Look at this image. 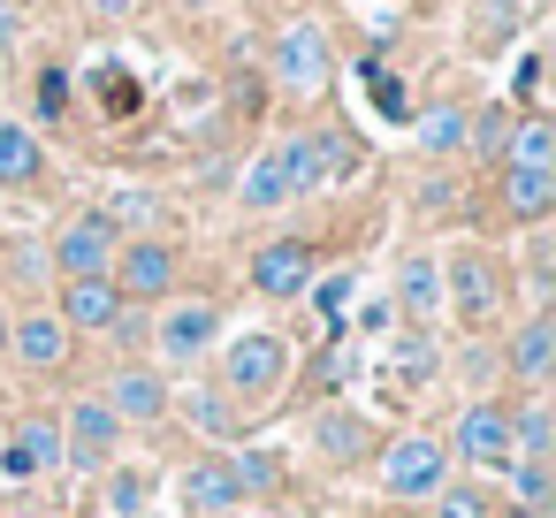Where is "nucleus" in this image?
Here are the masks:
<instances>
[{
  "label": "nucleus",
  "instance_id": "nucleus-1",
  "mask_svg": "<svg viewBox=\"0 0 556 518\" xmlns=\"http://www.w3.org/2000/svg\"><path fill=\"white\" fill-rule=\"evenodd\" d=\"M214 358H222V381L214 389L237 396V404H267L282 389V374H290V343L275 328H244V336L214 343Z\"/></svg>",
  "mask_w": 556,
  "mask_h": 518
},
{
  "label": "nucleus",
  "instance_id": "nucleus-2",
  "mask_svg": "<svg viewBox=\"0 0 556 518\" xmlns=\"http://www.w3.org/2000/svg\"><path fill=\"white\" fill-rule=\"evenodd\" d=\"M374 488L381 495H396V503H434L442 488H450V442L442 434H396L389 450H381V465H374Z\"/></svg>",
  "mask_w": 556,
  "mask_h": 518
},
{
  "label": "nucleus",
  "instance_id": "nucleus-3",
  "mask_svg": "<svg viewBox=\"0 0 556 518\" xmlns=\"http://www.w3.org/2000/svg\"><path fill=\"white\" fill-rule=\"evenodd\" d=\"M442 298L457 305V320L480 336V328H495V313H503V275H495V260L480 252V244H465L450 267H442Z\"/></svg>",
  "mask_w": 556,
  "mask_h": 518
},
{
  "label": "nucleus",
  "instance_id": "nucleus-4",
  "mask_svg": "<svg viewBox=\"0 0 556 518\" xmlns=\"http://www.w3.org/2000/svg\"><path fill=\"white\" fill-rule=\"evenodd\" d=\"M54 427H62V465H70V472H108L115 450H123V419H115L100 396H77L70 419H54Z\"/></svg>",
  "mask_w": 556,
  "mask_h": 518
},
{
  "label": "nucleus",
  "instance_id": "nucleus-5",
  "mask_svg": "<svg viewBox=\"0 0 556 518\" xmlns=\"http://www.w3.org/2000/svg\"><path fill=\"white\" fill-rule=\"evenodd\" d=\"M450 457H457V465H472V472H503V465H510V404L472 396V404L457 412Z\"/></svg>",
  "mask_w": 556,
  "mask_h": 518
},
{
  "label": "nucleus",
  "instance_id": "nucleus-6",
  "mask_svg": "<svg viewBox=\"0 0 556 518\" xmlns=\"http://www.w3.org/2000/svg\"><path fill=\"white\" fill-rule=\"evenodd\" d=\"M176 275H184V252L168 237H130V244H115V267H108V282L123 298H168Z\"/></svg>",
  "mask_w": 556,
  "mask_h": 518
},
{
  "label": "nucleus",
  "instance_id": "nucleus-7",
  "mask_svg": "<svg viewBox=\"0 0 556 518\" xmlns=\"http://www.w3.org/2000/svg\"><path fill=\"white\" fill-rule=\"evenodd\" d=\"M153 343H161L168 366L206 358V351L222 343V305H214V298H184V305H168V313L153 320Z\"/></svg>",
  "mask_w": 556,
  "mask_h": 518
},
{
  "label": "nucleus",
  "instance_id": "nucleus-8",
  "mask_svg": "<svg viewBox=\"0 0 556 518\" xmlns=\"http://www.w3.org/2000/svg\"><path fill=\"white\" fill-rule=\"evenodd\" d=\"M328 31L320 24H290L282 39H275V77H282V92H298V100H320L328 92Z\"/></svg>",
  "mask_w": 556,
  "mask_h": 518
},
{
  "label": "nucleus",
  "instance_id": "nucleus-9",
  "mask_svg": "<svg viewBox=\"0 0 556 518\" xmlns=\"http://www.w3.org/2000/svg\"><path fill=\"white\" fill-rule=\"evenodd\" d=\"M115 244H123V229L92 206V214L62 222V237H54V275H62V282H70V275H108V267H115Z\"/></svg>",
  "mask_w": 556,
  "mask_h": 518
},
{
  "label": "nucleus",
  "instance_id": "nucleus-10",
  "mask_svg": "<svg viewBox=\"0 0 556 518\" xmlns=\"http://www.w3.org/2000/svg\"><path fill=\"white\" fill-rule=\"evenodd\" d=\"M62 465V427L39 412V419H16L9 427V442H0V480L9 488H31V480H47Z\"/></svg>",
  "mask_w": 556,
  "mask_h": 518
},
{
  "label": "nucleus",
  "instance_id": "nucleus-11",
  "mask_svg": "<svg viewBox=\"0 0 556 518\" xmlns=\"http://www.w3.org/2000/svg\"><path fill=\"white\" fill-rule=\"evenodd\" d=\"M123 305H130V298H123L108 275H70V282H62V298H54L47 313H54L70 336H85V328H115V320H123Z\"/></svg>",
  "mask_w": 556,
  "mask_h": 518
},
{
  "label": "nucleus",
  "instance_id": "nucleus-12",
  "mask_svg": "<svg viewBox=\"0 0 556 518\" xmlns=\"http://www.w3.org/2000/svg\"><path fill=\"white\" fill-rule=\"evenodd\" d=\"M100 404L123 419V427H153V419H168V381L153 374V366H115L108 374V389H100Z\"/></svg>",
  "mask_w": 556,
  "mask_h": 518
},
{
  "label": "nucleus",
  "instance_id": "nucleus-13",
  "mask_svg": "<svg viewBox=\"0 0 556 518\" xmlns=\"http://www.w3.org/2000/svg\"><path fill=\"white\" fill-rule=\"evenodd\" d=\"M282 153V176H290V199H313L336 168H343V138L336 130H298L290 146H275Z\"/></svg>",
  "mask_w": 556,
  "mask_h": 518
},
{
  "label": "nucleus",
  "instance_id": "nucleus-14",
  "mask_svg": "<svg viewBox=\"0 0 556 518\" xmlns=\"http://www.w3.org/2000/svg\"><path fill=\"white\" fill-rule=\"evenodd\" d=\"M9 351H16L24 374H62L70 351H77V336H70L54 313H24V320H9Z\"/></svg>",
  "mask_w": 556,
  "mask_h": 518
},
{
  "label": "nucleus",
  "instance_id": "nucleus-15",
  "mask_svg": "<svg viewBox=\"0 0 556 518\" xmlns=\"http://www.w3.org/2000/svg\"><path fill=\"white\" fill-rule=\"evenodd\" d=\"M305 282H313V244L305 237H275V244L252 252V290L260 298H298Z\"/></svg>",
  "mask_w": 556,
  "mask_h": 518
},
{
  "label": "nucleus",
  "instance_id": "nucleus-16",
  "mask_svg": "<svg viewBox=\"0 0 556 518\" xmlns=\"http://www.w3.org/2000/svg\"><path fill=\"white\" fill-rule=\"evenodd\" d=\"M176 510H184V518H229V510H237L229 465H222V457H191L184 480H176Z\"/></svg>",
  "mask_w": 556,
  "mask_h": 518
},
{
  "label": "nucleus",
  "instance_id": "nucleus-17",
  "mask_svg": "<svg viewBox=\"0 0 556 518\" xmlns=\"http://www.w3.org/2000/svg\"><path fill=\"white\" fill-rule=\"evenodd\" d=\"M305 442H313V457H328V465H358V457H366V442H374V427H366L351 404H328V412H313Z\"/></svg>",
  "mask_w": 556,
  "mask_h": 518
},
{
  "label": "nucleus",
  "instance_id": "nucleus-18",
  "mask_svg": "<svg viewBox=\"0 0 556 518\" xmlns=\"http://www.w3.org/2000/svg\"><path fill=\"white\" fill-rule=\"evenodd\" d=\"M389 305H396L412 328H427V320L442 313V267H434L427 252H412V260L396 267V298H389Z\"/></svg>",
  "mask_w": 556,
  "mask_h": 518
},
{
  "label": "nucleus",
  "instance_id": "nucleus-19",
  "mask_svg": "<svg viewBox=\"0 0 556 518\" xmlns=\"http://www.w3.org/2000/svg\"><path fill=\"white\" fill-rule=\"evenodd\" d=\"M503 206H510V222L541 229L556 214V168H503Z\"/></svg>",
  "mask_w": 556,
  "mask_h": 518
},
{
  "label": "nucleus",
  "instance_id": "nucleus-20",
  "mask_svg": "<svg viewBox=\"0 0 556 518\" xmlns=\"http://www.w3.org/2000/svg\"><path fill=\"white\" fill-rule=\"evenodd\" d=\"M548 366H556V320H548V313H533V320L510 336V374H518L526 389H541V381H548Z\"/></svg>",
  "mask_w": 556,
  "mask_h": 518
},
{
  "label": "nucleus",
  "instance_id": "nucleus-21",
  "mask_svg": "<svg viewBox=\"0 0 556 518\" xmlns=\"http://www.w3.org/2000/svg\"><path fill=\"white\" fill-rule=\"evenodd\" d=\"M39 176H47L39 138H31L24 123H9V115H0V184H9V191H31Z\"/></svg>",
  "mask_w": 556,
  "mask_h": 518
},
{
  "label": "nucleus",
  "instance_id": "nucleus-22",
  "mask_svg": "<svg viewBox=\"0 0 556 518\" xmlns=\"http://www.w3.org/2000/svg\"><path fill=\"white\" fill-rule=\"evenodd\" d=\"M510 457H556V412L541 389L526 404H510Z\"/></svg>",
  "mask_w": 556,
  "mask_h": 518
},
{
  "label": "nucleus",
  "instance_id": "nucleus-23",
  "mask_svg": "<svg viewBox=\"0 0 556 518\" xmlns=\"http://www.w3.org/2000/svg\"><path fill=\"white\" fill-rule=\"evenodd\" d=\"M503 168H556V123L548 115H518L503 138Z\"/></svg>",
  "mask_w": 556,
  "mask_h": 518
},
{
  "label": "nucleus",
  "instance_id": "nucleus-24",
  "mask_svg": "<svg viewBox=\"0 0 556 518\" xmlns=\"http://www.w3.org/2000/svg\"><path fill=\"white\" fill-rule=\"evenodd\" d=\"M237 199H244V214H275V206H290V176H282V153H260V161L244 168Z\"/></svg>",
  "mask_w": 556,
  "mask_h": 518
},
{
  "label": "nucleus",
  "instance_id": "nucleus-25",
  "mask_svg": "<svg viewBox=\"0 0 556 518\" xmlns=\"http://www.w3.org/2000/svg\"><path fill=\"white\" fill-rule=\"evenodd\" d=\"M184 412H191V427H199V434H214V442H237V434H244V404H237V396H222V389H191V396H184Z\"/></svg>",
  "mask_w": 556,
  "mask_h": 518
},
{
  "label": "nucleus",
  "instance_id": "nucleus-26",
  "mask_svg": "<svg viewBox=\"0 0 556 518\" xmlns=\"http://www.w3.org/2000/svg\"><path fill=\"white\" fill-rule=\"evenodd\" d=\"M92 92H100V115H108V123H130V115L146 108V85H138L123 62H100V70H92Z\"/></svg>",
  "mask_w": 556,
  "mask_h": 518
},
{
  "label": "nucleus",
  "instance_id": "nucleus-27",
  "mask_svg": "<svg viewBox=\"0 0 556 518\" xmlns=\"http://www.w3.org/2000/svg\"><path fill=\"white\" fill-rule=\"evenodd\" d=\"M222 465H229V480H237V503L282 495V457H275V450H237V457H222Z\"/></svg>",
  "mask_w": 556,
  "mask_h": 518
},
{
  "label": "nucleus",
  "instance_id": "nucleus-28",
  "mask_svg": "<svg viewBox=\"0 0 556 518\" xmlns=\"http://www.w3.org/2000/svg\"><path fill=\"white\" fill-rule=\"evenodd\" d=\"M503 480H510L518 510H548V503H556V465H548V457H510Z\"/></svg>",
  "mask_w": 556,
  "mask_h": 518
},
{
  "label": "nucleus",
  "instance_id": "nucleus-29",
  "mask_svg": "<svg viewBox=\"0 0 556 518\" xmlns=\"http://www.w3.org/2000/svg\"><path fill=\"white\" fill-rule=\"evenodd\" d=\"M419 146H427V161L465 153V108H427L419 115Z\"/></svg>",
  "mask_w": 556,
  "mask_h": 518
},
{
  "label": "nucleus",
  "instance_id": "nucleus-30",
  "mask_svg": "<svg viewBox=\"0 0 556 518\" xmlns=\"http://www.w3.org/2000/svg\"><path fill=\"white\" fill-rule=\"evenodd\" d=\"M358 85H366V100H374L389 123H412V100H404V85L381 70V54H366V62H358Z\"/></svg>",
  "mask_w": 556,
  "mask_h": 518
},
{
  "label": "nucleus",
  "instance_id": "nucleus-31",
  "mask_svg": "<svg viewBox=\"0 0 556 518\" xmlns=\"http://www.w3.org/2000/svg\"><path fill=\"white\" fill-rule=\"evenodd\" d=\"M146 495H153V480H146V472L108 465V510H115V518H138V510H146Z\"/></svg>",
  "mask_w": 556,
  "mask_h": 518
},
{
  "label": "nucleus",
  "instance_id": "nucleus-32",
  "mask_svg": "<svg viewBox=\"0 0 556 518\" xmlns=\"http://www.w3.org/2000/svg\"><path fill=\"white\" fill-rule=\"evenodd\" d=\"M503 138H510V115H503V108H480V115L465 123V146H472L480 161H503Z\"/></svg>",
  "mask_w": 556,
  "mask_h": 518
},
{
  "label": "nucleus",
  "instance_id": "nucleus-33",
  "mask_svg": "<svg viewBox=\"0 0 556 518\" xmlns=\"http://www.w3.org/2000/svg\"><path fill=\"white\" fill-rule=\"evenodd\" d=\"M396 374H404V389H419V381L434 374V336H427V328H412V336L396 343Z\"/></svg>",
  "mask_w": 556,
  "mask_h": 518
},
{
  "label": "nucleus",
  "instance_id": "nucleus-34",
  "mask_svg": "<svg viewBox=\"0 0 556 518\" xmlns=\"http://www.w3.org/2000/svg\"><path fill=\"white\" fill-rule=\"evenodd\" d=\"M434 518H495V503H488V488H457V480H450V488L434 495Z\"/></svg>",
  "mask_w": 556,
  "mask_h": 518
},
{
  "label": "nucleus",
  "instance_id": "nucleus-35",
  "mask_svg": "<svg viewBox=\"0 0 556 518\" xmlns=\"http://www.w3.org/2000/svg\"><path fill=\"white\" fill-rule=\"evenodd\" d=\"M39 123H70V70H39Z\"/></svg>",
  "mask_w": 556,
  "mask_h": 518
},
{
  "label": "nucleus",
  "instance_id": "nucleus-36",
  "mask_svg": "<svg viewBox=\"0 0 556 518\" xmlns=\"http://www.w3.org/2000/svg\"><path fill=\"white\" fill-rule=\"evenodd\" d=\"M100 214H108L115 229H123V222H161V199H153V191H115Z\"/></svg>",
  "mask_w": 556,
  "mask_h": 518
},
{
  "label": "nucleus",
  "instance_id": "nucleus-37",
  "mask_svg": "<svg viewBox=\"0 0 556 518\" xmlns=\"http://www.w3.org/2000/svg\"><path fill=\"white\" fill-rule=\"evenodd\" d=\"M518 24V0H480V16H472V31H480V47L495 39V31H510Z\"/></svg>",
  "mask_w": 556,
  "mask_h": 518
},
{
  "label": "nucleus",
  "instance_id": "nucleus-38",
  "mask_svg": "<svg viewBox=\"0 0 556 518\" xmlns=\"http://www.w3.org/2000/svg\"><path fill=\"white\" fill-rule=\"evenodd\" d=\"M351 282H358V275H336V282H320V313H328V320L351 305Z\"/></svg>",
  "mask_w": 556,
  "mask_h": 518
},
{
  "label": "nucleus",
  "instance_id": "nucleus-39",
  "mask_svg": "<svg viewBox=\"0 0 556 518\" xmlns=\"http://www.w3.org/2000/svg\"><path fill=\"white\" fill-rule=\"evenodd\" d=\"M510 92H518V100H533V92H541V54H526V62H518V77H510Z\"/></svg>",
  "mask_w": 556,
  "mask_h": 518
},
{
  "label": "nucleus",
  "instance_id": "nucleus-40",
  "mask_svg": "<svg viewBox=\"0 0 556 518\" xmlns=\"http://www.w3.org/2000/svg\"><path fill=\"white\" fill-rule=\"evenodd\" d=\"M389 320H396V305H389V298H374V305H358V328H366V336H381Z\"/></svg>",
  "mask_w": 556,
  "mask_h": 518
},
{
  "label": "nucleus",
  "instance_id": "nucleus-41",
  "mask_svg": "<svg viewBox=\"0 0 556 518\" xmlns=\"http://www.w3.org/2000/svg\"><path fill=\"white\" fill-rule=\"evenodd\" d=\"M92 16H108V24H123V16H138V0H85Z\"/></svg>",
  "mask_w": 556,
  "mask_h": 518
},
{
  "label": "nucleus",
  "instance_id": "nucleus-42",
  "mask_svg": "<svg viewBox=\"0 0 556 518\" xmlns=\"http://www.w3.org/2000/svg\"><path fill=\"white\" fill-rule=\"evenodd\" d=\"M16 31H24V16H16V0H0V47H9Z\"/></svg>",
  "mask_w": 556,
  "mask_h": 518
},
{
  "label": "nucleus",
  "instance_id": "nucleus-43",
  "mask_svg": "<svg viewBox=\"0 0 556 518\" xmlns=\"http://www.w3.org/2000/svg\"><path fill=\"white\" fill-rule=\"evenodd\" d=\"M495 518H548V510H518V503H510V510H495Z\"/></svg>",
  "mask_w": 556,
  "mask_h": 518
},
{
  "label": "nucleus",
  "instance_id": "nucleus-44",
  "mask_svg": "<svg viewBox=\"0 0 556 518\" xmlns=\"http://www.w3.org/2000/svg\"><path fill=\"white\" fill-rule=\"evenodd\" d=\"M0 351H9V305H0Z\"/></svg>",
  "mask_w": 556,
  "mask_h": 518
},
{
  "label": "nucleus",
  "instance_id": "nucleus-45",
  "mask_svg": "<svg viewBox=\"0 0 556 518\" xmlns=\"http://www.w3.org/2000/svg\"><path fill=\"white\" fill-rule=\"evenodd\" d=\"M176 9H214V0H176Z\"/></svg>",
  "mask_w": 556,
  "mask_h": 518
}]
</instances>
